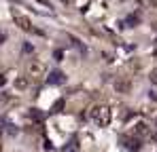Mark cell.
Segmentation results:
<instances>
[{
  "instance_id": "obj_8",
  "label": "cell",
  "mask_w": 157,
  "mask_h": 152,
  "mask_svg": "<svg viewBox=\"0 0 157 152\" xmlns=\"http://www.w3.org/2000/svg\"><path fill=\"white\" fill-rule=\"evenodd\" d=\"M62 108H64V100H57L53 106V112H62Z\"/></svg>"
},
{
  "instance_id": "obj_14",
  "label": "cell",
  "mask_w": 157,
  "mask_h": 152,
  "mask_svg": "<svg viewBox=\"0 0 157 152\" xmlns=\"http://www.w3.org/2000/svg\"><path fill=\"white\" fill-rule=\"evenodd\" d=\"M155 125H157V118H155Z\"/></svg>"
},
{
  "instance_id": "obj_7",
  "label": "cell",
  "mask_w": 157,
  "mask_h": 152,
  "mask_svg": "<svg viewBox=\"0 0 157 152\" xmlns=\"http://www.w3.org/2000/svg\"><path fill=\"white\" fill-rule=\"evenodd\" d=\"M77 150H78V142H77V139H72V142L68 144V148H66L64 152H77Z\"/></svg>"
},
{
  "instance_id": "obj_13",
  "label": "cell",
  "mask_w": 157,
  "mask_h": 152,
  "mask_svg": "<svg viewBox=\"0 0 157 152\" xmlns=\"http://www.w3.org/2000/svg\"><path fill=\"white\" fill-rule=\"evenodd\" d=\"M153 55H155V57H157V49H155V51H153Z\"/></svg>"
},
{
  "instance_id": "obj_10",
  "label": "cell",
  "mask_w": 157,
  "mask_h": 152,
  "mask_svg": "<svg viewBox=\"0 0 157 152\" xmlns=\"http://www.w3.org/2000/svg\"><path fill=\"white\" fill-rule=\"evenodd\" d=\"M15 85H17V87H19V89H24V87H26V80H24V78H19V80H17V82H15Z\"/></svg>"
},
{
  "instance_id": "obj_1",
  "label": "cell",
  "mask_w": 157,
  "mask_h": 152,
  "mask_svg": "<svg viewBox=\"0 0 157 152\" xmlns=\"http://www.w3.org/2000/svg\"><path fill=\"white\" fill-rule=\"evenodd\" d=\"M91 118L100 127H106L110 123V110L106 106H96V108H91Z\"/></svg>"
},
{
  "instance_id": "obj_9",
  "label": "cell",
  "mask_w": 157,
  "mask_h": 152,
  "mask_svg": "<svg viewBox=\"0 0 157 152\" xmlns=\"http://www.w3.org/2000/svg\"><path fill=\"white\" fill-rule=\"evenodd\" d=\"M149 78H151V82H153V85H157V68L151 70V76H149Z\"/></svg>"
},
{
  "instance_id": "obj_4",
  "label": "cell",
  "mask_w": 157,
  "mask_h": 152,
  "mask_svg": "<svg viewBox=\"0 0 157 152\" xmlns=\"http://www.w3.org/2000/svg\"><path fill=\"white\" fill-rule=\"evenodd\" d=\"M47 82L49 85H64L66 82V76H64V72H59V70H53L51 74L47 76Z\"/></svg>"
},
{
  "instance_id": "obj_5",
  "label": "cell",
  "mask_w": 157,
  "mask_h": 152,
  "mask_svg": "<svg viewBox=\"0 0 157 152\" xmlns=\"http://www.w3.org/2000/svg\"><path fill=\"white\" fill-rule=\"evenodd\" d=\"M130 80H117L115 82V89H117V93H130Z\"/></svg>"
},
{
  "instance_id": "obj_11",
  "label": "cell",
  "mask_w": 157,
  "mask_h": 152,
  "mask_svg": "<svg viewBox=\"0 0 157 152\" xmlns=\"http://www.w3.org/2000/svg\"><path fill=\"white\" fill-rule=\"evenodd\" d=\"M151 139H153V142H157V133H153V135H151Z\"/></svg>"
},
{
  "instance_id": "obj_6",
  "label": "cell",
  "mask_w": 157,
  "mask_h": 152,
  "mask_svg": "<svg viewBox=\"0 0 157 152\" xmlns=\"http://www.w3.org/2000/svg\"><path fill=\"white\" fill-rule=\"evenodd\" d=\"M136 133H138V135H147V133H149V127L144 125V123H138V125H136Z\"/></svg>"
},
{
  "instance_id": "obj_2",
  "label": "cell",
  "mask_w": 157,
  "mask_h": 152,
  "mask_svg": "<svg viewBox=\"0 0 157 152\" xmlns=\"http://www.w3.org/2000/svg\"><path fill=\"white\" fill-rule=\"evenodd\" d=\"M13 21L19 25L21 30H26V32H32V24H30V19H28L26 15H21L19 11H15V9H13Z\"/></svg>"
},
{
  "instance_id": "obj_12",
  "label": "cell",
  "mask_w": 157,
  "mask_h": 152,
  "mask_svg": "<svg viewBox=\"0 0 157 152\" xmlns=\"http://www.w3.org/2000/svg\"><path fill=\"white\" fill-rule=\"evenodd\" d=\"M2 40H4V36H2V34H0V42H2Z\"/></svg>"
},
{
  "instance_id": "obj_3",
  "label": "cell",
  "mask_w": 157,
  "mask_h": 152,
  "mask_svg": "<svg viewBox=\"0 0 157 152\" xmlns=\"http://www.w3.org/2000/svg\"><path fill=\"white\" fill-rule=\"evenodd\" d=\"M121 146L128 152H138L140 150V139L138 137H121Z\"/></svg>"
}]
</instances>
